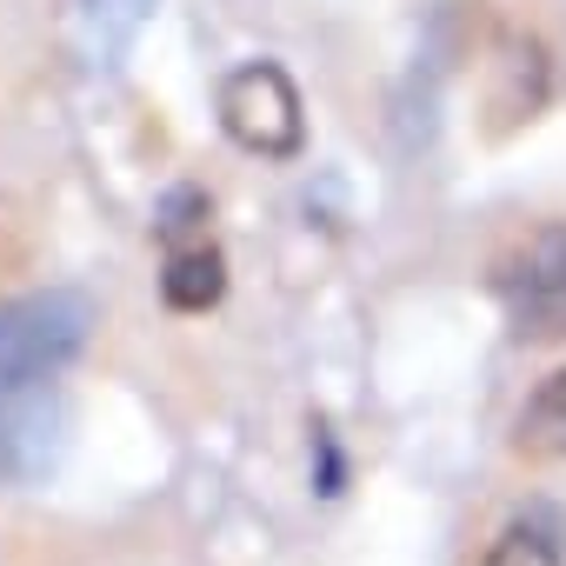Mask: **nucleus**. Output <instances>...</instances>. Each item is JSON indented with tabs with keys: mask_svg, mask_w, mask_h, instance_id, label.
<instances>
[{
	"mask_svg": "<svg viewBox=\"0 0 566 566\" xmlns=\"http://www.w3.org/2000/svg\"><path fill=\"white\" fill-rule=\"evenodd\" d=\"M220 127L233 134V147L266 154V160H294L307 147V107L301 87L280 61H247L220 81Z\"/></svg>",
	"mask_w": 566,
	"mask_h": 566,
	"instance_id": "7ed1b4c3",
	"label": "nucleus"
},
{
	"mask_svg": "<svg viewBox=\"0 0 566 566\" xmlns=\"http://www.w3.org/2000/svg\"><path fill=\"white\" fill-rule=\"evenodd\" d=\"M87 8H94V21H107V41H127L154 0H87Z\"/></svg>",
	"mask_w": 566,
	"mask_h": 566,
	"instance_id": "0eeeda50",
	"label": "nucleus"
},
{
	"mask_svg": "<svg viewBox=\"0 0 566 566\" xmlns=\"http://www.w3.org/2000/svg\"><path fill=\"white\" fill-rule=\"evenodd\" d=\"M513 453H526V460H566V367L546 374L526 394V407L513 420Z\"/></svg>",
	"mask_w": 566,
	"mask_h": 566,
	"instance_id": "39448f33",
	"label": "nucleus"
},
{
	"mask_svg": "<svg viewBox=\"0 0 566 566\" xmlns=\"http://www.w3.org/2000/svg\"><path fill=\"white\" fill-rule=\"evenodd\" d=\"M486 566H566V559H559V539H553L546 526L520 520V526H506V533L493 539Z\"/></svg>",
	"mask_w": 566,
	"mask_h": 566,
	"instance_id": "423d86ee",
	"label": "nucleus"
},
{
	"mask_svg": "<svg viewBox=\"0 0 566 566\" xmlns=\"http://www.w3.org/2000/svg\"><path fill=\"white\" fill-rule=\"evenodd\" d=\"M493 301L513 340H566V227H533L520 247L493 260Z\"/></svg>",
	"mask_w": 566,
	"mask_h": 566,
	"instance_id": "f03ea898",
	"label": "nucleus"
},
{
	"mask_svg": "<svg viewBox=\"0 0 566 566\" xmlns=\"http://www.w3.org/2000/svg\"><path fill=\"white\" fill-rule=\"evenodd\" d=\"M94 334V301L74 287L0 301V480L28 486L54 467L67 407L61 387Z\"/></svg>",
	"mask_w": 566,
	"mask_h": 566,
	"instance_id": "f257e3e1",
	"label": "nucleus"
},
{
	"mask_svg": "<svg viewBox=\"0 0 566 566\" xmlns=\"http://www.w3.org/2000/svg\"><path fill=\"white\" fill-rule=\"evenodd\" d=\"M167 307H180V314H200V307H213L220 301V287H227V260H220V247L207 240V233H193V240H180V233H167Z\"/></svg>",
	"mask_w": 566,
	"mask_h": 566,
	"instance_id": "20e7f679",
	"label": "nucleus"
}]
</instances>
